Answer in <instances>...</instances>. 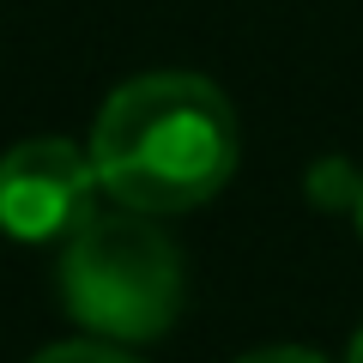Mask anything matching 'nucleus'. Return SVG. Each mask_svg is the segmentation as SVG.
Instances as JSON below:
<instances>
[{
    "label": "nucleus",
    "mask_w": 363,
    "mask_h": 363,
    "mask_svg": "<svg viewBox=\"0 0 363 363\" xmlns=\"http://www.w3.org/2000/svg\"><path fill=\"white\" fill-rule=\"evenodd\" d=\"M242 157L236 109L206 73H140L91 121V164L116 206L176 218L224 194Z\"/></svg>",
    "instance_id": "f257e3e1"
},
{
    "label": "nucleus",
    "mask_w": 363,
    "mask_h": 363,
    "mask_svg": "<svg viewBox=\"0 0 363 363\" xmlns=\"http://www.w3.org/2000/svg\"><path fill=\"white\" fill-rule=\"evenodd\" d=\"M55 291H61V309L91 339L145 345L176 327L188 303V267H182L176 236L152 224V212L116 206L61 242Z\"/></svg>",
    "instance_id": "f03ea898"
},
{
    "label": "nucleus",
    "mask_w": 363,
    "mask_h": 363,
    "mask_svg": "<svg viewBox=\"0 0 363 363\" xmlns=\"http://www.w3.org/2000/svg\"><path fill=\"white\" fill-rule=\"evenodd\" d=\"M97 164L91 145L61 133H37L0 152V230L18 242H67L79 224L97 218Z\"/></svg>",
    "instance_id": "7ed1b4c3"
},
{
    "label": "nucleus",
    "mask_w": 363,
    "mask_h": 363,
    "mask_svg": "<svg viewBox=\"0 0 363 363\" xmlns=\"http://www.w3.org/2000/svg\"><path fill=\"white\" fill-rule=\"evenodd\" d=\"M309 200L315 206H357V188H363V176L345 164V157H321V164L309 169Z\"/></svg>",
    "instance_id": "20e7f679"
},
{
    "label": "nucleus",
    "mask_w": 363,
    "mask_h": 363,
    "mask_svg": "<svg viewBox=\"0 0 363 363\" xmlns=\"http://www.w3.org/2000/svg\"><path fill=\"white\" fill-rule=\"evenodd\" d=\"M30 363H140V357L121 351L116 339H67V345H43Z\"/></svg>",
    "instance_id": "39448f33"
},
{
    "label": "nucleus",
    "mask_w": 363,
    "mask_h": 363,
    "mask_svg": "<svg viewBox=\"0 0 363 363\" xmlns=\"http://www.w3.org/2000/svg\"><path fill=\"white\" fill-rule=\"evenodd\" d=\"M236 363H327V357H315V351H303V345H260V351H248V357H236Z\"/></svg>",
    "instance_id": "423d86ee"
},
{
    "label": "nucleus",
    "mask_w": 363,
    "mask_h": 363,
    "mask_svg": "<svg viewBox=\"0 0 363 363\" xmlns=\"http://www.w3.org/2000/svg\"><path fill=\"white\" fill-rule=\"evenodd\" d=\"M345 363H363V327L351 333V351H345Z\"/></svg>",
    "instance_id": "0eeeda50"
},
{
    "label": "nucleus",
    "mask_w": 363,
    "mask_h": 363,
    "mask_svg": "<svg viewBox=\"0 0 363 363\" xmlns=\"http://www.w3.org/2000/svg\"><path fill=\"white\" fill-rule=\"evenodd\" d=\"M351 212H357V230H363V188H357V206H351Z\"/></svg>",
    "instance_id": "6e6552de"
}]
</instances>
